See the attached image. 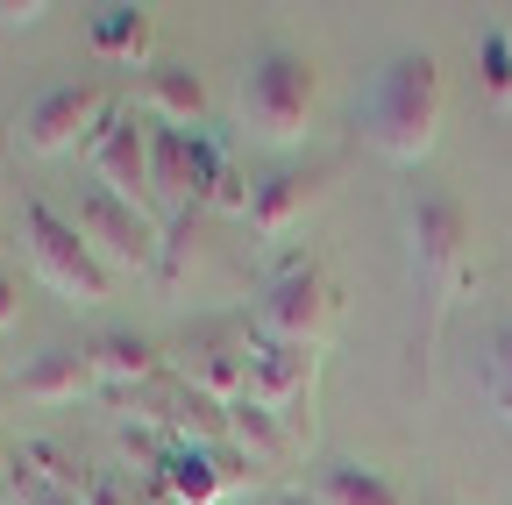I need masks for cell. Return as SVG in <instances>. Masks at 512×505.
Wrapping results in <instances>:
<instances>
[{
  "mask_svg": "<svg viewBox=\"0 0 512 505\" xmlns=\"http://www.w3.org/2000/svg\"><path fill=\"white\" fill-rule=\"evenodd\" d=\"M406 257H413V285L427 299V328L413 342V370L427 385V349L448 321V306H456V292L470 285V214L456 193H441V185H413L406 193Z\"/></svg>",
  "mask_w": 512,
  "mask_h": 505,
  "instance_id": "1",
  "label": "cell"
},
{
  "mask_svg": "<svg viewBox=\"0 0 512 505\" xmlns=\"http://www.w3.org/2000/svg\"><path fill=\"white\" fill-rule=\"evenodd\" d=\"M441 114H448V93H441L434 50H399L392 65L370 79V93H363V107H356L370 150L392 157V164H427V157H434Z\"/></svg>",
  "mask_w": 512,
  "mask_h": 505,
  "instance_id": "2",
  "label": "cell"
},
{
  "mask_svg": "<svg viewBox=\"0 0 512 505\" xmlns=\"http://www.w3.org/2000/svg\"><path fill=\"white\" fill-rule=\"evenodd\" d=\"M313 107H320V72H313V57L271 43V50H256L249 65H242V86H235V114H242V129L256 143H306L313 129Z\"/></svg>",
  "mask_w": 512,
  "mask_h": 505,
  "instance_id": "3",
  "label": "cell"
},
{
  "mask_svg": "<svg viewBox=\"0 0 512 505\" xmlns=\"http://www.w3.org/2000/svg\"><path fill=\"white\" fill-rule=\"evenodd\" d=\"M335 328H342V285H335V271L320 264V257L285 264L264 285V299H256V335H271V342L320 349Z\"/></svg>",
  "mask_w": 512,
  "mask_h": 505,
  "instance_id": "4",
  "label": "cell"
},
{
  "mask_svg": "<svg viewBox=\"0 0 512 505\" xmlns=\"http://www.w3.org/2000/svg\"><path fill=\"white\" fill-rule=\"evenodd\" d=\"M22 242H29L36 278H43L57 299H72V306H107V299H114V271L86 249V235L64 221V214H50L43 200L22 207Z\"/></svg>",
  "mask_w": 512,
  "mask_h": 505,
  "instance_id": "5",
  "label": "cell"
},
{
  "mask_svg": "<svg viewBox=\"0 0 512 505\" xmlns=\"http://www.w3.org/2000/svg\"><path fill=\"white\" fill-rule=\"evenodd\" d=\"M72 228L86 235V249H93V257H100L114 278H143V271H157V264H164V228H157L143 207H128V200L100 193V185L79 200Z\"/></svg>",
  "mask_w": 512,
  "mask_h": 505,
  "instance_id": "6",
  "label": "cell"
},
{
  "mask_svg": "<svg viewBox=\"0 0 512 505\" xmlns=\"http://www.w3.org/2000/svg\"><path fill=\"white\" fill-rule=\"evenodd\" d=\"M86 157V171H93V185L100 193H114V200H128V207H143L150 214V129H143V114L136 107H114L107 121H100V136L79 150Z\"/></svg>",
  "mask_w": 512,
  "mask_h": 505,
  "instance_id": "7",
  "label": "cell"
},
{
  "mask_svg": "<svg viewBox=\"0 0 512 505\" xmlns=\"http://www.w3.org/2000/svg\"><path fill=\"white\" fill-rule=\"evenodd\" d=\"M249 335L256 328H235V321H200L185 342H178V363L171 377H185L192 392H207L214 406H235L249 392Z\"/></svg>",
  "mask_w": 512,
  "mask_h": 505,
  "instance_id": "8",
  "label": "cell"
},
{
  "mask_svg": "<svg viewBox=\"0 0 512 505\" xmlns=\"http://www.w3.org/2000/svg\"><path fill=\"white\" fill-rule=\"evenodd\" d=\"M114 114V100L100 86H50L43 100H29L22 114V143L36 157H64V150H86L100 136V121Z\"/></svg>",
  "mask_w": 512,
  "mask_h": 505,
  "instance_id": "9",
  "label": "cell"
},
{
  "mask_svg": "<svg viewBox=\"0 0 512 505\" xmlns=\"http://www.w3.org/2000/svg\"><path fill=\"white\" fill-rule=\"evenodd\" d=\"M214 178V143L192 129H150V193L171 207V228L192 221V207H207Z\"/></svg>",
  "mask_w": 512,
  "mask_h": 505,
  "instance_id": "10",
  "label": "cell"
},
{
  "mask_svg": "<svg viewBox=\"0 0 512 505\" xmlns=\"http://www.w3.org/2000/svg\"><path fill=\"white\" fill-rule=\"evenodd\" d=\"M320 385V349H292V342H271V335H249V392L256 406L271 413H299Z\"/></svg>",
  "mask_w": 512,
  "mask_h": 505,
  "instance_id": "11",
  "label": "cell"
},
{
  "mask_svg": "<svg viewBox=\"0 0 512 505\" xmlns=\"http://www.w3.org/2000/svg\"><path fill=\"white\" fill-rule=\"evenodd\" d=\"M306 441H313V420H299V413H271V406H256V399H235V406H228V449H235L249 470H285V463H299Z\"/></svg>",
  "mask_w": 512,
  "mask_h": 505,
  "instance_id": "12",
  "label": "cell"
},
{
  "mask_svg": "<svg viewBox=\"0 0 512 505\" xmlns=\"http://www.w3.org/2000/svg\"><path fill=\"white\" fill-rule=\"evenodd\" d=\"M86 356H93V385H100L114 406H136L157 377L171 370V363L157 356V342L136 335V328H100V335L86 342Z\"/></svg>",
  "mask_w": 512,
  "mask_h": 505,
  "instance_id": "13",
  "label": "cell"
},
{
  "mask_svg": "<svg viewBox=\"0 0 512 505\" xmlns=\"http://www.w3.org/2000/svg\"><path fill=\"white\" fill-rule=\"evenodd\" d=\"M235 484H249V463L235 449H171L164 470L150 477L164 505H221Z\"/></svg>",
  "mask_w": 512,
  "mask_h": 505,
  "instance_id": "14",
  "label": "cell"
},
{
  "mask_svg": "<svg viewBox=\"0 0 512 505\" xmlns=\"http://www.w3.org/2000/svg\"><path fill=\"white\" fill-rule=\"evenodd\" d=\"M320 200H328V171L320 164H285V171H271V178H256V207H249V228L256 235H271V242H285Z\"/></svg>",
  "mask_w": 512,
  "mask_h": 505,
  "instance_id": "15",
  "label": "cell"
},
{
  "mask_svg": "<svg viewBox=\"0 0 512 505\" xmlns=\"http://www.w3.org/2000/svg\"><path fill=\"white\" fill-rule=\"evenodd\" d=\"M15 392H22V406H79L86 392H100V385H93V356L57 342V349L29 356V363L15 370Z\"/></svg>",
  "mask_w": 512,
  "mask_h": 505,
  "instance_id": "16",
  "label": "cell"
},
{
  "mask_svg": "<svg viewBox=\"0 0 512 505\" xmlns=\"http://www.w3.org/2000/svg\"><path fill=\"white\" fill-rule=\"evenodd\" d=\"M143 114L164 121V129H192V121H207V79L192 72V65H150Z\"/></svg>",
  "mask_w": 512,
  "mask_h": 505,
  "instance_id": "17",
  "label": "cell"
},
{
  "mask_svg": "<svg viewBox=\"0 0 512 505\" xmlns=\"http://www.w3.org/2000/svg\"><path fill=\"white\" fill-rule=\"evenodd\" d=\"M306 491H313V505H406V491L370 463H320Z\"/></svg>",
  "mask_w": 512,
  "mask_h": 505,
  "instance_id": "18",
  "label": "cell"
},
{
  "mask_svg": "<svg viewBox=\"0 0 512 505\" xmlns=\"http://www.w3.org/2000/svg\"><path fill=\"white\" fill-rule=\"evenodd\" d=\"M86 36H93L100 57H114V65H143L150 43H157V22H150V8H100Z\"/></svg>",
  "mask_w": 512,
  "mask_h": 505,
  "instance_id": "19",
  "label": "cell"
},
{
  "mask_svg": "<svg viewBox=\"0 0 512 505\" xmlns=\"http://www.w3.org/2000/svg\"><path fill=\"white\" fill-rule=\"evenodd\" d=\"M15 463H29L43 484H57V491H72V498H86V484H93V463L72 449L64 434H29L22 449H15Z\"/></svg>",
  "mask_w": 512,
  "mask_h": 505,
  "instance_id": "20",
  "label": "cell"
},
{
  "mask_svg": "<svg viewBox=\"0 0 512 505\" xmlns=\"http://www.w3.org/2000/svg\"><path fill=\"white\" fill-rule=\"evenodd\" d=\"M477 93H484V107H512V36L505 29H484L477 36Z\"/></svg>",
  "mask_w": 512,
  "mask_h": 505,
  "instance_id": "21",
  "label": "cell"
},
{
  "mask_svg": "<svg viewBox=\"0 0 512 505\" xmlns=\"http://www.w3.org/2000/svg\"><path fill=\"white\" fill-rule=\"evenodd\" d=\"M207 207H221V214H249L256 207V178L235 164V150L228 143H214V178H207Z\"/></svg>",
  "mask_w": 512,
  "mask_h": 505,
  "instance_id": "22",
  "label": "cell"
},
{
  "mask_svg": "<svg viewBox=\"0 0 512 505\" xmlns=\"http://www.w3.org/2000/svg\"><path fill=\"white\" fill-rule=\"evenodd\" d=\"M484 406L498 420H512V321H498V335L484 349Z\"/></svg>",
  "mask_w": 512,
  "mask_h": 505,
  "instance_id": "23",
  "label": "cell"
},
{
  "mask_svg": "<svg viewBox=\"0 0 512 505\" xmlns=\"http://www.w3.org/2000/svg\"><path fill=\"white\" fill-rule=\"evenodd\" d=\"M8 505H79L72 491H57V484H43L29 463H15V477H8Z\"/></svg>",
  "mask_w": 512,
  "mask_h": 505,
  "instance_id": "24",
  "label": "cell"
},
{
  "mask_svg": "<svg viewBox=\"0 0 512 505\" xmlns=\"http://www.w3.org/2000/svg\"><path fill=\"white\" fill-rule=\"evenodd\" d=\"M79 505H136V477H128V470H93Z\"/></svg>",
  "mask_w": 512,
  "mask_h": 505,
  "instance_id": "25",
  "label": "cell"
},
{
  "mask_svg": "<svg viewBox=\"0 0 512 505\" xmlns=\"http://www.w3.org/2000/svg\"><path fill=\"white\" fill-rule=\"evenodd\" d=\"M50 8L43 0H0V29H29V22H43Z\"/></svg>",
  "mask_w": 512,
  "mask_h": 505,
  "instance_id": "26",
  "label": "cell"
},
{
  "mask_svg": "<svg viewBox=\"0 0 512 505\" xmlns=\"http://www.w3.org/2000/svg\"><path fill=\"white\" fill-rule=\"evenodd\" d=\"M15 321H22V292H15V278H8V271H0V335H8Z\"/></svg>",
  "mask_w": 512,
  "mask_h": 505,
  "instance_id": "27",
  "label": "cell"
},
{
  "mask_svg": "<svg viewBox=\"0 0 512 505\" xmlns=\"http://www.w3.org/2000/svg\"><path fill=\"white\" fill-rule=\"evenodd\" d=\"M8 477H15V449L0 441V498H8Z\"/></svg>",
  "mask_w": 512,
  "mask_h": 505,
  "instance_id": "28",
  "label": "cell"
},
{
  "mask_svg": "<svg viewBox=\"0 0 512 505\" xmlns=\"http://www.w3.org/2000/svg\"><path fill=\"white\" fill-rule=\"evenodd\" d=\"M271 505H313V491H278Z\"/></svg>",
  "mask_w": 512,
  "mask_h": 505,
  "instance_id": "29",
  "label": "cell"
}]
</instances>
